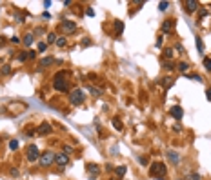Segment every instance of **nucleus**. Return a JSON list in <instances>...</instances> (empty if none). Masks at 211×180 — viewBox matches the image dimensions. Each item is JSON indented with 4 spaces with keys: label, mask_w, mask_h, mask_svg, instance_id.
Instances as JSON below:
<instances>
[{
    "label": "nucleus",
    "mask_w": 211,
    "mask_h": 180,
    "mask_svg": "<svg viewBox=\"0 0 211 180\" xmlns=\"http://www.w3.org/2000/svg\"><path fill=\"white\" fill-rule=\"evenodd\" d=\"M4 44H6V38H4V37H0V47H2Z\"/></svg>",
    "instance_id": "48"
},
{
    "label": "nucleus",
    "mask_w": 211,
    "mask_h": 180,
    "mask_svg": "<svg viewBox=\"0 0 211 180\" xmlns=\"http://www.w3.org/2000/svg\"><path fill=\"white\" fill-rule=\"evenodd\" d=\"M55 162L58 164V168H64V165L69 164V156L66 153H55Z\"/></svg>",
    "instance_id": "7"
},
{
    "label": "nucleus",
    "mask_w": 211,
    "mask_h": 180,
    "mask_svg": "<svg viewBox=\"0 0 211 180\" xmlns=\"http://www.w3.org/2000/svg\"><path fill=\"white\" fill-rule=\"evenodd\" d=\"M187 78L189 80H195V82H202V77H200V75H196V73L195 75H187Z\"/></svg>",
    "instance_id": "28"
},
{
    "label": "nucleus",
    "mask_w": 211,
    "mask_h": 180,
    "mask_svg": "<svg viewBox=\"0 0 211 180\" xmlns=\"http://www.w3.org/2000/svg\"><path fill=\"white\" fill-rule=\"evenodd\" d=\"M166 173H167V169L162 162H155V164H151V168H149V175L153 178H164Z\"/></svg>",
    "instance_id": "2"
},
{
    "label": "nucleus",
    "mask_w": 211,
    "mask_h": 180,
    "mask_svg": "<svg viewBox=\"0 0 211 180\" xmlns=\"http://www.w3.org/2000/svg\"><path fill=\"white\" fill-rule=\"evenodd\" d=\"M169 115H171L173 118H176V120H180L182 116H184V109H182L180 106H173L171 109H169Z\"/></svg>",
    "instance_id": "10"
},
{
    "label": "nucleus",
    "mask_w": 211,
    "mask_h": 180,
    "mask_svg": "<svg viewBox=\"0 0 211 180\" xmlns=\"http://www.w3.org/2000/svg\"><path fill=\"white\" fill-rule=\"evenodd\" d=\"M40 164H42V168H49V165L55 162V153L53 151H44V153H40Z\"/></svg>",
    "instance_id": "4"
},
{
    "label": "nucleus",
    "mask_w": 211,
    "mask_h": 180,
    "mask_svg": "<svg viewBox=\"0 0 211 180\" xmlns=\"http://www.w3.org/2000/svg\"><path fill=\"white\" fill-rule=\"evenodd\" d=\"M86 15H87V17H95V11H93V8H87V9H86Z\"/></svg>",
    "instance_id": "38"
},
{
    "label": "nucleus",
    "mask_w": 211,
    "mask_h": 180,
    "mask_svg": "<svg viewBox=\"0 0 211 180\" xmlns=\"http://www.w3.org/2000/svg\"><path fill=\"white\" fill-rule=\"evenodd\" d=\"M156 46H158V47L162 46V37H158V38H156Z\"/></svg>",
    "instance_id": "47"
},
{
    "label": "nucleus",
    "mask_w": 211,
    "mask_h": 180,
    "mask_svg": "<svg viewBox=\"0 0 211 180\" xmlns=\"http://www.w3.org/2000/svg\"><path fill=\"white\" fill-rule=\"evenodd\" d=\"M113 127L117 129V131H122V127H124V126H122V122L118 118H113Z\"/></svg>",
    "instance_id": "23"
},
{
    "label": "nucleus",
    "mask_w": 211,
    "mask_h": 180,
    "mask_svg": "<svg viewBox=\"0 0 211 180\" xmlns=\"http://www.w3.org/2000/svg\"><path fill=\"white\" fill-rule=\"evenodd\" d=\"M167 8H169V2H160V4H158V9H160V11H166Z\"/></svg>",
    "instance_id": "33"
},
{
    "label": "nucleus",
    "mask_w": 211,
    "mask_h": 180,
    "mask_svg": "<svg viewBox=\"0 0 211 180\" xmlns=\"http://www.w3.org/2000/svg\"><path fill=\"white\" fill-rule=\"evenodd\" d=\"M9 149H11V151H17V149H18V140H15V138H13V140H9Z\"/></svg>",
    "instance_id": "26"
},
{
    "label": "nucleus",
    "mask_w": 211,
    "mask_h": 180,
    "mask_svg": "<svg viewBox=\"0 0 211 180\" xmlns=\"http://www.w3.org/2000/svg\"><path fill=\"white\" fill-rule=\"evenodd\" d=\"M46 49H47V42H38V51L44 53Z\"/></svg>",
    "instance_id": "31"
},
{
    "label": "nucleus",
    "mask_w": 211,
    "mask_h": 180,
    "mask_svg": "<svg viewBox=\"0 0 211 180\" xmlns=\"http://www.w3.org/2000/svg\"><path fill=\"white\" fill-rule=\"evenodd\" d=\"M204 67H206L208 71H211V58H208V57L204 58Z\"/></svg>",
    "instance_id": "32"
},
{
    "label": "nucleus",
    "mask_w": 211,
    "mask_h": 180,
    "mask_svg": "<svg viewBox=\"0 0 211 180\" xmlns=\"http://www.w3.org/2000/svg\"><path fill=\"white\" fill-rule=\"evenodd\" d=\"M35 133H37L35 129H28V131H26V135H28V136H33V135H35Z\"/></svg>",
    "instance_id": "43"
},
{
    "label": "nucleus",
    "mask_w": 211,
    "mask_h": 180,
    "mask_svg": "<svg viewBox=\"0 0 211 180\" xmlns=\"http://www.w3.org/2000/svg\"><path fill=\"white\" fill-rule=\"evenodd\" d=\"M176 67H178L180 73H186L187 69H189V64H187V62H178V64H176Z\"/></svg>",
    "instance_id": "20"
},
{
    "label": "nucleus",
    "mask_w": 211,
    "mask_h": 180,
    "mask_svg": "<svg viewBox=\"0 0 211 180\" xmlns=\"http://www.w3.org/2000/svg\"><path fill=\"white\" fill-rule=\"evenodd\" d=\"M57 35L55 33H49V35H47V46H49V44H53V42H57Z\"/></svg>",
    "instance_id": "24"
},
{
    "label": "nucleus",
    "mask_w": 211,
    "mask_h": 180,
    "mask_svg": "<svg viewBox=\"0 0 211 180\" xmlns=\"http://www.w3.org/2000/svg\"><path fill=\"white\" fill-rule=\"evenodd\" d=\"M0 73H2V75H9L11 73V66L9 64H4L2 67H0Z\"/></svg>",
    "instance_id": "22"
},
{
    "label": "nucleus",
    "mask_w": 211,
    "mask_h": 180,
    "mask_svg": "<svg viewBox=\"0 0 211 180\" xmlns=\"http://www.w3.org/2000/svg\"><path fill=\"white\" fill-rule=\"evenodd\" d=\"M206 98L211 100V89H206Z\"/></svg>",
    "instance_id": "45"
},
{
    "label": "nucleus",
    "mask_w": 211,
    "mask_h": 180,
    "mask_svg": "<svg viewBox=\"0 0 211 180\" xmlns=\"http://www.w3.org/2000/svg\"><path fill=\"white\" fill-rule=\"evenodd\" d=\"M51 131H53V127H51V124H49V122H42V124H40V126H38V129H37V133H38V135H49Z\"/></svg>",
    "instance_id": "9"
},
{
    "label": "nucleus",
    "mask_w": 211,
    "mask_h": 180,
    "mask_svg": "<svg viewBox=\"0 0 211 180\" xmlns=\"http://www.w3.org/2000/svg\"><path fill=\"white\" fill-rule=\"evenodd\" d=\"M184 4H186L187 11H196L199 9V2H196V0H187V2H184Z\"/></svg>",
    "instance_id": "16"
},
{
    "label": "nucleus",
    "mask_w": 211,
    "mask_h": 180,
    "mask_svg": "<svg viewBox=\"0 0 211 180\" xmlns=\"http://www.w3.org/2000/svg\"><path fill=\"white\" fill-rule=\"evenodd\" d=\"M138 162H140V164H142V165H147V164H149V162H147V158H146V156H140V158H138Z\"/></svg>",
    "instance_id": "39"
},
{
    "label": "nucleus",
    "mask_w": 211,
    "mask_h": 180,
    "mask_svg": "<svg viewBox=\"0 0 211 180\" xmlns=\"http://www.w3.org/2000/svg\"><path fill=\"white\" fill-rule=\"evenodd\" d=\"M173 49H175V51H178V53H184V46H182V44H176Z\"/></svg>",
    "instance_id": "36"
},
{
    "label": "nucleus",
    "mask_w": 211,
    "mask_h": 180,
    "mask_svg": "<svg viewBox=\"0 0 211 180\" xmlns=\"http://www.w3.org/2000/svg\"><path fill=\"white\" fill-rule=\"evenodd\" d=\"M26 158H28L29 162H37L40 158V153H38V147L37 146H29L26 149Z\"/></svg>",
    "instance_id": "6"
},
{
    "label": "nucleus",
    "mask_w": 211,
    "mask_h": 180,
    "mask_svg": "<svg viewBox=\"0 0 211 180\" xmlns=\"http://www.w3.org/2000/svg\"><path fill=\"white\" fill-rule=\"evenodd\" d=\"M66 75L67 73H58V75H55V78H53V87L60 93L69 91V84H67V80H66Z\"/></svg>",
    "instance_id": "1"
},
{
    "label": "nucleus",
    "mask_w": 211,
    "mask_h": 180,
    "mask_svg": "<svg viewBox=\"0 0 211 180\" xmlns=\"http://www.w3.org/2000/svg\"><path fill=\"white\" fill-rule=\"evenodd\" d=\"M35 57H37V51H29V53H28V58H31V60H33Z\"/></svg>",
    "instance_id": "42"
},
{
    "label": "nucleus",
    "mask_w": 211,
    "mask_h": 180,
    "mask_svg": "<svg viewBox=\"0 0 211 180\" xmlns=\"http://www.w3.org/2000/svg\"><path fill=\"white\" fill-rule=\"evenodd\" d=\"M122 31H124V22L122 20H115V38H118Z\"/></svg>",
    "instance_id": "12"
},
{
    "label": "nucleus",
    "mask_w": 211,
    "mask_h": 180,
    "mask_svg": "<svg viewBox=\"0 0 211 180\" xmlns=\"http://www.w3.org/2000/svg\"><path fill=\"white\" fill-rule=\"evenodd\" d=\"M166 69H167V71H173V69H175V64H173V62H166Z\"/></svg>",
    "instance_id": "35"
},
{
    "label": "nucleus",
    "mask_w": 211,
    "mask_h": 180,
    "mask_svg": "<svg viewBox=\"0 0 211 180\" xmlns=\"http://www.w3.org/2000/svg\"><path fill=\"white\" fill-rule=\"evenodd\" d=\"M86 168H87V173H89V175H93V177H98V173H100V168H98L97 164H87Z\"/></svg>",
    "instance_id": "13"
},
{
    "label": "nucleus",
    "mask_w": 211,
    "mask_h": 180,
    "mask_svg": "<svg viewBox=\"0 0 211 180\" xmlns=\"http://www.w3.org/2000/svg\"><path fill=\"white\" fill-rule=\"evenodd\" d=\"M86 100V95L82 89H73L71 95H69V102H71V106H80V104H84Z\"/></svg>",
    "instance_id": "3"
},
{
    "label": "nucleus",
    "mask_w": 211,
    "mask_h": 180,
    "mask_svg": "<svg viewBox=\"0 0 211 180\" xmlns=\"http://www.w3.org/2000/svg\"><path fill=\"white\" fill-rule=\"evenodd\" d=\"M87 91H89V95H93V96H100L102 95V89L95 87V86H87Z\"/></svg>",
    "instance_id": "17"
},
{
    "label": "nucleus",
    "mask_w": 211,
    "mask_h": 180,
    "mask_svg": "<svg viewBox=\"0 0 211 180\" xmlns=\"http://www.w3.org/2000/svg\"><path fill=\"white\" fill-rule=\"evenodd\" d=\"M126 171H127V168H126V165H118V168L115 169V173H117V177H118V178H122V177H124V175H126Z\"/></svg>",
    "instance_id": "19"
},
{
    "label": "nucleus",
    "mask_w": 211,
    "mask_h": 180,
    "mask_svg": "<svg viewBox=\"0 0 211 180\" xmlns=\"http://www.w3.org/2000/svg\"><path fill=\"white\" fill-rule=\"evenodd\" d=\"M186 180H200V175L199 173H189V175L186 177Z\"/></svg>",
    "instance_id": "27"
},
{
    "label": "nucleus",
    "mask_w": 211,
    "mask_h": 180,
    "mask_svg": "<svg viewBox=\"0 0 211 180\" xmlns=\"http://www.w3.org/2000/svg\"><path fill=\"white\" fill-rule=\"evenodd\" d=\"M206 15H208V9H204V8L199 9V17H200V18H202V17H206Z\"/></svg>",
    "instance_id": "40"
},
{
    "label": "nucleus",
    "mask_w": 211,
    "mask_h": 180,
    "mask_svg": "<svg viewBox=\"0 0 211 180\" xmlns=\"http://www.w3.org/2000/svg\"><path fill=\"white\" fill-rule=\"evenodd\" d=\"M60 29H62V33L66 35H71L77 31V22H73V20H64L62 24H60Z\"/></svg>",
    "instance_id": "5"
},
{
    "label": "nucleus",
    "mask_w": 211,
    "mask_h": 180,
    "mask_svg": "<svg viewBox=\"0 0 211 180\" xmlns=\"http://www.w3.org/2000/svg\"><path fill=\"white\" fill-rule=\"evenodd\" d=\"M62 153H66L67 156H69V155L73 153V147H71V146H62Z\"/></svg>",
    "instance_id": "29"
},
{
    "label": "nucleus",
    "mask_w": 211,
    "mask_h": 180,
    "mask_svg": "<svg viewBox=\"0 0 211 180\" xmlns=\"http://www.w3.org/2000/svg\"><path fill=\"white\" fill-rule=\"evenodd\" d=\"M173 47H166V49H164V57L166 58H173Z\"/></svg>",
    "instance_id": "25"
},
{
    "label": "nucleus",
    "mask_w": 211,
    "mask_h": 180,
    "mask_svg": "<svg viewBox=\"0 0 211 180\" xmlns=\"http://www.w3.org/2000/svg\"><path fill=\"white\" fill-rule=\"evenodd\" d=\"M173 27H175V20L173 18H167V20H164V24H162V33L169 35V33L173 31Z\"/></svg>",
    "instance_id": "8"
},
{
    "label": "nucleus",
    "mask_w": 211,
    "mask_h": 180,
    "mask_svg": "<svg viewBox=\"0 0 211 180\" xmlns=\"http://www.w3.org/2000/svg\"><path fill=\"white\" fill-rule=\"evenodd\" d=\"M160 84L164 86L166 89H169V87H171V86L175 84V82H173V78H169V77H166V78H162V80H160Z\"/></svg>",
    "instance_id": "18"
},
{
    "label": "nucleus",
    "mask_w": 211,
    "mask_h": 180,
    "mask_svg": "<svg viewBox=\"0 0 211 180\" xmlns=\"http://www.w3.org/2000/svg\"><path fill=\"white\" fill-rule=\"evenodd\" d=\"M66 44H67V42H66L64 37H58V38H57V46H58V47H64Z\"/></svg>",
    "instance_id": "30"
},
{
    "label": "nucleus",
    "mask_w": 211,
    "mask_h": 180,
    "mask_svg": "<svg viewBox=\"0 0 211 180\" xmlns=\"http://www.w3.org/2000/svg\"><path fill=\"white\" fill-rule=\"evenodd\" d=\"M195 42H196V49H199V53H204V42H202V38L196 37Z\"/></svg>",
    "instance_id": "21"
},
{
    "label": "nucleus",
    "mask_w": 211,
    "mask_h": 180,
    "mask_svg": "<svg viewBox=\"0 0 211 180\" xmlns=\"http://www.w3.org/2000/svg\"><path fill=\"white\" fill-rule=\"evenodd\" d=\"M42 18H46V20H49V18H51V15H49V13H47V11H44V13H42Z\"/></svg>",
    "instance_id": "44"
},
{
    "label": "nucleus",
    "mask_w": 211,
    "mask_h": 180,
    "mask_svg": "<svg viewBox=\"0 0 211 180\" xmlns=\"http://www.w3.org/2000/svg\"><path fill=\"white\" fill-rule=\"evenodd\" d=\"M9 173H11V177H18V169H17V168H11Z\"/></svg>",
    "instance_id": "41"
},
{
    "label": "nucleus",
    "mask_w": 211,
    "mask_h": 180,
    "mask_svg": "<svg viewBox=\"0 0 211 180\" xmlns=\"http://www.w3.org/2000/svg\"><path fill=\"white\" fill-rule=\"evenodd\" d=\"M167 158L173 165H178V162H180V155L176 151H167Z\"/></svg>",
    "instance_id": "11"
},
{
    "label": "nucleus",
    "mask_w": 211,
    "mask_h": 180,
    "mask_svg": "<svg viewBox=\"0 0 211 180\" xmlns=\"http://www.w3.org/2000/svg\"><path fill=\"white\" fill-rule=\"evenodd\" d=\"M18 60H20V62H26V60H28V53H26V51H22V53L18 55Z\"/></svg>",
    "instance_id": "34"
},
{
    "label": "nucleus",
    "mask_w": 211,
    "mask_h": 180,
    "mask_svg": "<svg viewBox=\"0 0 211 180\" xmlns=\"http://www.w3.org/2000/svg\"><path fill=\"white\" fill-rule=\"evenodd\" d=\"M89 44H91L89 38H84V40H82V46H89Z\"/></svg>",
    "instance_id": "46"
},
{
    "label": "nucleus",
    "mask_w": 211,
    "mask_h": 180,
    "mask_svg": "<svg viewBox=\"0 0 211 180\" xmlns=\"http://www.w3.org/2000/svg\"><path fill=\"white\" fill-rule=\"evenodd\" d=\"M22 40H20V37H11V44H20Z\"/></svg>",
    "instance_id": "37"
},
{
    "label": "nucleus",
    "mask_w": 211,
    "mask_h": 180,
    "mask_svg": "<svg viewBox=\"0 0 211 180\" xmlns=\"http://www.w3.org/2000/svg\"><path fill=\"white\" fill-rule=\"evenodd\" d=\"M33 40H35V35L33 33H26L24 35V38H22V42H24V46H33Z\"/></svg>",
    "instance_id": "14"
},
{
    "label": "nucleus",
    "mask_w": 211,
    "mask_h": 180,
    "mask_svg": "<svg viewBox=\"0 0 211 180\" xmlns=\"http://www.w3.org/2000/svg\"><path fill=\"white\" fill-rule=\"evenodd\" d=\"M55 58H53V57H46V58H42V60H40L38 62V66L40 67H47V66H51V64H55Z\"/></svg>",
    "instance_id": "15"
}]
</instances>
